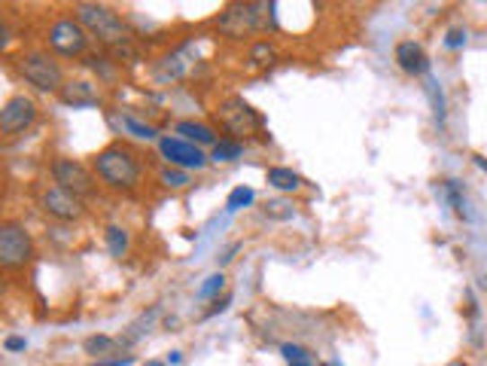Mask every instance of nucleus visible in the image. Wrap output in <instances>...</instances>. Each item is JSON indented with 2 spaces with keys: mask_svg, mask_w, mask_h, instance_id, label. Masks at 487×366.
I'll use <instances>...</instances> for the list:
<instances>
[{
  "mask_svg": "<svg viewBox=\"0 0 487 366\" xmlns=\"http://www.w3.org/2000/svg\"><path fill=\"white\" fill-rule=\"evenodd\" d=\"M274 4H229L214 19V28L226 40H247L253 34H269L278 25Z\"/></svg>",
  "mask_w": 487,
  "mask_h": 366,
  "instance_id": "f257e3e1",
  "label": "nucleus"
},
{
  "mask_svg": "<svg viewBox=\"0 0 487 366\" xmlns=\"http://www.w3.org/2000/svg\"><path fill=\"white\" fill-rule=\"evenodd\" d=\"M92 165H95V174L101 177V183L110 186V190L128 192V190H137L140 181H144V162H140V156L120 141L107 144L104 150L92 159Z\"/></svg>",
  "mask_w": 487,
  "mask_h": 366,
  "instance_id": "f03ea898",
  "label": "nucleus"
},
{
  "mask_svg": "<svg viewBox=\"0 0 487 366\" xmlns=\"http://www.w3.org/2000/svg\"><path fill=\"white\" fill-rule=\"evenodd\" d=\"M76 13V22L89 31V37L104 46L107 52L120 49L125 43H135V34H131L128 22L122 19L113 6H104V4H76L74 6Z\"/></svg>",
  "mask_w": 487,
  "mask_h": 366,
  "instance_id": "7ed1b4c3",
  "label": "nucleus"
},
{
  "mask_svg": "<svg viewBox=\"0 0 487 366\" xmlns=\"http://www.w3.org/2000/svg\"><path fill=\"white\" fill-rule=\"evenodd\" d=\"M214 116H217L219 129H223L226 135L232 138V141H241V138L259 135L262 126H265L262 113L253 111V107H250L241 95H229V98L219 101Z\"/></svg>",
  "mask_w": 487,
  "mask_h": 366,
  "instance_id": "20e7f679",
  "label": "nucleus"
},
{
  "mask_svg": "<svg viewBox=\"0 0 487 366\" xmlns=\"http://www.w3.org/2000/svg\"><path fill=\"white\" fill-rule=\"evenodd\" d=\"M19 74H22V80L28 85H34L37 92H58L61 95V89L67 85L61 65L43 49L25 52V56L19 58Z\"/></svg>",
  "mask_w": 487,
  "mask_h": 366,
  "instance_id": "39448f33",
  "label": "nucleus"
},
{
  "mask_svg": "<svg viewBox=\"0 0 487 366\" xmlns=\"http://www.w3.org/2000/svg\"><path fill=\"white\" fill-rule=\"evenodd\" d=\"M34 260V238L28 226L19 220L0 223V266L6 272H19Z\"/></svg>",
  "mask_w": 487,
  "mask_h": 366,
  "instance_id": "423d86ee",
  "label": "nucleus"
},
{
  "mask_svg": "<svg viewBox=\"0 0 487 366\" xmlns=\"http://www.w3.org/2000/svg\"><path fill=\"white\" fill-rule=\"evenodd\" d=\"M49 174H52L55 186H61V190L74 192V196H80V199H92V196L98 192L95 174H92V171L85 168L80 159H70V156H58V159H52Z\"/></svg>",
  "mask_w": 487,
  "mask_h": 366,
  "instance_id": "0eeeda50",
  "label": "nucleus"
},
{
  "mask_svg": "<svg viewBox=\"0 0 487 366\" xmlns=\"http://www.w3.org/2000/svg\"><path fill=\"white\" fill-rule=\"evenodd\" d=\"M89 31H85L76 19H58L52 22L49 31H46V43L55 56L61 58H80L89 49Z\"/></svg>",
  "mask_w": 487,
  "mask_h": 366,
  "instance_id": "6e6552de",
  "label": "nucleus"
},
{
  "mask_svg": "<svg viewBox=\"0 0 487 366\" xmlns=\"http://www.w3.org/2000/svg\"><path fill=\"white\" fill-rule=\"evenodd\" d=\"M159 153L164 156V162H168L171 168H183V171H201L208 165V156L201 153V147H195L190 141H183V138L177 135H168L159 141Z\"/></svg>",
  "mask_w": 487,
  "mask_h": 366,
  "instance_id": "1a4fd4ad",
  "label": "nucleus"
},
{
  "mask_svg": "<svg viewBox=\"0 0 487 366\" xmlns=\"http://www.w3.org/2000/svg\"><path fill=\"white\" fill-rule=\"evenodd\" d=\"M37 120V104L28 95H13L0 111V131L6 138H15L22 131H28Z\"/></svg>",
  "mask_w": 487,
  "mask_h": 366,
  "instance_id": "9d476101",
  "label": "nucleus"
},
{
  "mask_svg": "<svg viewBox=\"0 0 487 366\" xmlns=\"http://www.w3.org/2000/svg\"><path fill=\"white\" fill-rule=\"evenodd\" d=\"M40 208H43V214H49L52 220H61V223H74L85 214L83 199L67 190H61V186H49V190L43 192Z\"/></svg>",
  "mask_w": 487,
  "mask_h": 366,
  "instance_id": "9b49d317",
  "label": "nucleus"
},
{
  "mask_svg": "<svg viewBox=\"0 0 487 366\" xmlns=\"http://www.w3.org/2000/svg\"><path fill=\"white\" fill-rule=\"evenodd\" d=\"M190 49H192V43H183V46H177V49L164 52V56L153 65V80L162 85L183 80V76L192 71V61H195L190 56Z\"/></svg>",
  "mask_w": 487,
  "mask_h": 366,
  "instance_id": "f8f14e48",
  "label": "nucleus"
},
{
  "mask_svg": "<svg viewBox=\"0 0 487 366\" xmlns=\"http://www.w3.org/2000/svg\"><path fill=\"white\" fill-rule=\"evenodd\" d=\"M393 58H396L399 71H405V74H412V76H429V56L423 52V46L418 40L396 43V52H393Z\"/></svg>",
  "mask_w": 487,
  "mask_h": 366,
  "instance_id": "ddd939ff",
  "label": "nucleus"
},
{
  "mask_svg": "<svg viewBox=\"0 0 487 366\" xmlns=\"http://www.w3.org/2000/svg\"><path fill=\"white\" fill-rule=\"evenodd\" d=\"M61 101L70 107H95L101 95L89 80H70L65 89H61Z\"/></svg>",
  "mask_w": 487,
  "mask_h": 366,
  "instance_id": "4468645a",
  "label": "nucleus"
},
{
  "mask_svg": "<svg viewBox=\"0 0 487 366\" xmlns=\"http://www.w3.org/2000/svg\"><path fill=\"white\" fill-rule=\"evenodd\" d=\"M438 192H442V199L451 205V211L460 217V220H473V211H469V201H466V192H463V183L454 181V177H447V181L438 183Z\"/></svg>",
  "mask_w": 487,
  "mask_h": 366,
  "instance_id": "2eb2a0df",
  "label": "nucleus"
},
{
  "mask_svg": "<svg viewBox=\"0 0 487 366\" xmlns=\"http://www.w3.org/2000/svg\"><path fill=\"white\" fill-rule=\"evenodd\" d=\"M177 138H183V141H190L195 147H210L214 150L217 147V135H214V129L210 126H204V122H195V120H183V122H177Z\"/></svg>",
  "mask_w": 487,
  "mask_h": 366,
  "instance_id": "dca6fc26",
  "label": "nucleus"
},
{
  "mask_svg": "<svg viewBox=\"0 0 487 366\" xmlns=\"http://www.w3.org/2000/svg\"><path fill=\"white\" fill-rule=\"evenodd\" d=\"M269 186H274V190H280V192H296V190H302V177L296 174L293 168H284V165H274L269 168Z\"/></svg>",
  "mask_w": 487,
  "mask_h": 366,
  "instance_id": "f3484780",
  "label": "nucleus"
},
{
  "mask_svg": "<svg viewBox=\"0 0 487 366\" xmlns=\"http://www.w3.org/2000/svg\"><path fill=\"white\" fill-rule=\"evenodd\" d=\"M116 126H120L125 135L137 138V141H155V129L149 126V122L137 120V116H131V113H122L120 120H116Z\"/></svg>",
  "mask_w": 487,
  "mask_h": 366,
  "instance_id": "a211bd4d",
  "label": "nucleus"
},
{
  "mask_svg": "<svg viewBox=\"0 0 487 366\" xmlns=\"http://www.w3.org/2000/svg\"><path fill=\"white\" fill-rule=\"evenodd\" d=\"M83 348H85V354H92V357H98V361H101V357L120 352V339L98 333V336H89V339H85V342H83Z\"/></svg>",
  "mask_w": 487,
  "mask_h": 366,
  "instance_id": "6ab92c4d",
  "label": "nucleus"
},
{
  "mask_svg": "<svg viewBox=\"0 0 487 366\" xmlns=\"http://www.w3.org/2000/svg\"><path fill=\"white\" fill-rule=\"evenodd\" d=\"M250 65L253 67H269L278 61V46H274L271 40H256L253 46H250Z\"/></svg>",
  "mask_w": 487,
  "mask_h": 366,
  "instance_id": "aec40b11",
  "label": "nucleus"
},
{
  "mask_svg": "<svg viewBox=\"0 0 487 366\" xmlns=\"http://www.w3.org/2000/svg\"><path fill=\"white\" fill-rule=\"evenodd\" d=\"M104 241H107V251L113 254V256H125V254H128L131 238H128V229H122V226H107Z\"/></svg>",
  "mask_w": 487,
  "mask_h": 366,
  "instance_id": "412c9836",
  "label": "nucleus"
},
{
  "mask_svg": "<svg viewBox=\"0 0 487 366\" xmlns=\"http://www.w3.org/2000/svg\"><path fill=\"white\" fill-rule=\"evenodd\" d=\"M241 153H244L241 141H232V138H219L217 147H214V153H210V159H214V162H235V159H241Z\"/></svg>",
  "mask_w": 487,
  "mask_h": 366,
  "instance_id": "4be33fe9",
  "label": "nucleus"
},
{
  "mask_svg": "<svg viewBox=\"0 0 487 366\" xmlns=\"http://www.w3.org/2000/svg\"><path fill=\"white\" fill-rule=\"evenodd\" d=\"M85 65H89L92 71H98V74L110 83V80L116 76V65H120V61H116V58L107 52V56H85Z\"/></svg>",
  "mask_w": 487,
  "mask_h": 366,
  "instance_id": "5701e85b",
  "label": "nucleus"
},
{
  "mask_svg": "<svg viewBox=\"0 0 487 366\" xmlns=\"http://www.w3.org/2000/svg\"><path fill=\"white\" fill-rule=\"evenodd\" d=\"M256 199V192L250 190V186H235L229 192V199H226V211H241V208H250Z\"/></svg>",
  "mask_w": 487,
  "mask_h": 366,
  "instance_id": "b1692460",
  "label": "nucleus"
},
{
  "mask_svg": "<svg viewBox=\"0 0 487 366\" xmlns=\"http://www.w3.org/2000/svg\"><path fill=\"white\" fill-rule=\"evenodd\" d=\"M427 95H429V104H433L436 120L445 122V95H442V85H438L436 76H427Z\"/></svg>",
  "mask_w": 487,
  "mask_h": 366,
  "instance_id": "393cba45",
  "label": "nucleus"
},
{
  "mask_svg": "<svg viewBox=\"0 0 487 366\" xmlns=\"http://www.w3.org/2000/svg\"><path fill=\"white\" fill-rule=\"evenodd\" d=\"M265 217H271V220H293L296 208H293V201H287V199H271L269 205H265Z\"/></svg>",
  "mask_w": 487,
  "mask_h": 366,
  "instance_id": "a878e982",
  "label": "nucleus"
},
{
  "mask_svg": "<svg viewBox=\"0 0 487 366\" xmlns=\"http://www.w3.org/2000/svg\"><path fill=\"white\" fill-rule=\"evenodd\" d=\"M226 290V275L223 272H214L210 278H204V284L199 287V299H214Z\"/></svg>",
  "mask_w": 487,
  "mask_h": 366,
  "instance_id": "bb28decb",
  "label": "nucleus"
},
{
  "mask_svg": "<svg viewBox=\"0 0 487 366\" xmlns=\"http://www.w3.org/2000/svg\"><path fill=\"white\" fill-rule=\"evenodd\" d=\"M159 181L168 186V190H183V186H190V174H186L183 168H164L159 174Z\"/></svg>",
  "mask_w": 487,
  "mask_h": 366,
  "instance_id": "cd10ccee",
  "label": "nucleus"
},
{
  "mask_svg": "<svg viewBox=\"0 0 487 366\" xmlns=\"http://www.w3.org/2000/svg\"><path fill=\"white\" fill-rule=\"evenodd\" d=\"M280 354H284V361L289 366H298V363H311V352L302 345H293V342H287V345H280Z\"/></svg>",
  "mask_w": 487,
  "mask_h": 366,
  "instance_id": "c85d7f7f",
  "label": "nucleus"
},
{
  "mask_svg": "<svg viewBox=\"0 0 487 366\" xmlns=\"http://www.w3.org/2000/svg\"><path fill=\"white\" fill-rule=\"evenodd\" d=\"M466 40H469L466 28H451V31L445 34V46H447V49H463V46H466Z\"/></svg>",
  "mask_w": 487,
  "mask_h": 366,
  "instance_id": "c756f323",
  "label": "nucleus"
},
{
  "mask_svg": "<svg viewBox=\"0 0 487 366\" xmlns=\"http://www.w3.org/2000/svg\"><path fill=\"white\" fill-rule=\"evenodd\" d=\"M28 348V342L22 339V336H10L6 339V352H25Z\"/></svg>",
  "mask_w": 487,
  "mask_h": 366,
  "instance_id": "7c9ffc66",
  "label": "nucleus"
},
{
  "mask_svg": "<svg viewBox=\"0 0 487 366\" xmlns=\"http://www.w3.org/2000/svg\"><path fill=\"white\" fill-rule=\"evenodd\" d=\"M238 251H241V245H232L229 251H226L223 256H219V266H229V263L235 260V254H238Z\"/></svg>",
  "mask_w": 487,
  "mask_h": 366,
  "instance_id": "2f4dec72",
  "label": "nucleus"
},
{
  "mask_svg": "<svg viewBox=\"0 0 487 366\" xmlns=\"http://www.w3.org/2000/svg\"><path fill=\"white\" fill-rule=\"evenodd\" d=\"M128 363H135V357L131 354H125V357H113L110 363H98V366H128Z\"/></svg>",
  "mask_w": 487,
  "mask_h": 366,
  "instance_id": "473e14b6",
  "label": "nucleus"
},
{
  "mask_svg": "<svg viewBox=\"0 0 487 366\" xmlns=\"http://www.w3.org/2000/svg\"><path fill=\"white\" fill-rule=\"evenodd\" d=\"M229 302H232L229 296H223V299H217V302H214V308H210L208 315H217V311H226V308H229Z\"/></svg>",
  "mask_w": 487,
  "mask_h": 366,
  "instance_id": "72a5a7b5",
  "label": "nucleus"
},
{
  "mask_svg": "<svg viewBox=\"0 0 487 366\" xmlns=\"http://www.w3.org/2000/svg\"><path fill=\"white\" fill-rule=\"evenodd\" d=\"M473 162H475V165H478V168H482V171H484V174H487V156H482V153H475V156H473Z\"/></svg>",
  "mask_w": 487,
  "mask_h": 366,
  "instance_id": "f704fd0d",
  "label": "nucleus"
},
{
  "mask_svg": "<svg viewBox=\"0 0 487 366\" xmlns=\"http://www.w3.org/2000/svg\"><path fill=\"white\" fill-rule=\"evenodd\" d=\"M180 361H183V357H180V352H171V354H168V363H180Z\"/></svg>",
  "mask_w": 487,
  "mask_h": 366,
  "instance_id": "c9c22d12",
  "label": "nucleus"
},
{
  "mask_svg": "<svg viewBox=\"0 0 487 366\" xmlns=\"http://www.w3.org/2000/svg\"><path fill=\"white\" fill-rule=\"evenodd\" d=\"M146 366H171V363H162V361H146Z\"/></svg>",
  "mask_w": 487,
  "mask_h": 366,
  "instance_id": "e433bc0d",
  "label": "nucleus"
},
{
  "mask_svg": "<svg viewBox=\"0 0 487 366\" xmlns=\"http://www.w3.org/2000/svg\"><path fill=\"white\" fill-rule=\"evenodd\" d=\"M298 366H311V363H298Z\"/></svg>",
  "mask_w": 487,
  "mask_h": 366,
  "instance_id": "4c0bfd02",
  "label": "nucleus"
},
{
  "mask_svg": "<svg viewBox=\"0 0 487 366\" xmlns=\"http://www.w3.org/2000/svg\"><path fill=\"white\" fill-rule=\"evenodd\" d=\"M484 287H487V275H484Z\"/></svg>",
  "mask_w": 487,
  "mask_h": 366,
  "instance_id": "58836bf2",
  "label": "nucleus"
}]
</instances>
